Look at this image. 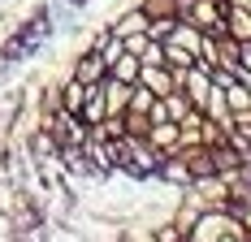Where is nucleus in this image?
<instances>
[{
	"label": "nucleus",
	"mask_w": 251,
	"mask_h": 242,
	"mask_svg": "<svg viewBox=\"0 0 251 242\" xmlns=\"http://www.w3.org/2000/svg\"><path fill=\"white\" fill-rule=\"evenodd\" d=\"M186 242H247V229L234 208H203L186 229Z\"/></svg>",
	"instance_id": "1"
},
{
	"label": "nucleus",
	"mask_w": 251,
	"mask_h": 242,
	"mask_svg": "<svg viewBox=\"0 0 251 242\" xmlns=\"http://www.w3.org/2000/svg\"><path fill=\"white\" fill-rule=\"evenodd\" d=\"M82 156H87V165H91V173H96V182H113V177H117V143H113V139L87 134Z\"/></svg>",
	"instance_id": "2"
},
{
	"label": "nucleus",
	"mask_w": 251,
	"mask_h": 242,
	"mask_svg": "<svg viewBox=\"0 0 251 242\" xmlns=\"http://www.w3.org/2000/svg\"><path fill=\"white\" fill-rule=\"evenodd\" d=\"M39 125H48L52 130V139L61 147H82L87 143V121L78 117V113H65V108H56V113H48V117H39Z\"/></svg>",
	"instance_id": "3"
},
{
	"label": "nucleus",
	"mask_w": 251,
	"mask_h": 242,
	"mask_svg": "<svg viewBox=\"0 0 251 242\" xmlns=\"http://www.w3.org/2000/svg\"><path fill=\"white\" fill-rule=\"evenodd\" d=\"M70 78H78V82H87V87H96V82H104V61H100V52H91V48H82L78 56H70Z\"/></svg>",
	"instance_id": "4"
},
{
	"label": "nucleus",
	"mask_w": 251,
	"mask_h": 242,
	"mask_svg": "<svg viewBox=\"0 0 251 242\" xmlns=\"http://www.w3.org/2000/svg\"><path fill=\"white\" fill-rule=\"evenodd\" d=\"M139 82L148 87L151 96H169L177 87V73L169 70V65H139Z\"/></svg>",
	"instance_id": "5"
},
{
	"label": "nucleus",
	"mask_w": 251,
	"mask_h": 242,
	"mask_svg": "<svg viewBox=\"0 0 251 242\" xmlns=\"http://www.w3.org/2000/svg\"><path fill=\"white\" fill-rule=\"evenodd\" d=\"M108 30H113L117 39H126V35H143V30H148V13H143L139 4H130V9H122V13L108 22Z\"/></svg>",
	"instance_id": "6"
},
{
	"label": "nucleus",
	"mask_w": 251,
	"mask_h": 242,
	"mask_svg": "<svg viewBox=\"0 0 251 242\" xmlns=\"http://www.w3.org/2000/svg\"><path fill=\"white\" fill-rule=\"evenodd\" d=\"M143 139H148L160 156H169V151H177V121H151Z\"/></svg>",
	"instance_id": "7"
},
{
	"label": "nucleus",
	"mask_w": 251,
	"mask_h": 242,
	"mask_svg": "<svg viewBox=\"0 0 251 242\" xmlns=\"http://www.w3.org/2000/svg\"><path fill=\"white\" fill-rule=\"evenodd\" d=\"M160 44H165V65H169L174 73H182V70H191V65H195V52L182 48L177 39H160Z\"/></svg>",
	"instance_id": "8"
},
{
	"label": "nucleus",
	"mask_w": 251,
	"mask_h": 242,
	"mask_svg": "<svg viewBox=\"0 0 251 242\" xmlns=\"http://www.w3.org/2000/svg\"><path fill=\"white\" fill-rule=\"evenodd\" d=\"M108 78H117V82H139V56H134V52H122V56L108 65Z\"/></svg>",
	"instance_id": "9"
},
{
	"label": "nucleus",
	"mask_w": 251,
	"mask_h": 242,
	"mask_svg": "<svg viewBox=\"0 0 251 242\" xmlns=\"http://www.w3.org/2000/svg\"><path fill=\"white\" fill-rule=\"evenodd\" d=\"M160 104H165V113H169V121H182V117H186V113H191V99L182 96L177 87H174V91H169V96H160Z\"/></svg>",
	"instance_id": "10"
},
{
	"label": "nucleus",
	"mask_w": 251,
	"mask_h": 242,
	"mask_svg": "<svg viewBox=\"0 0 251 242\" xmlns=\"http://www.w3.org/2000/svg\"><path fill=\"white\" fill-rule=\"evenodd\" d=\"M139 65H165V44L160 39H148L143 52H139Z\"/></svg>",
	"instance_id": "11"
},
{
	"label": "nucleus",
	"mask_w": 251,
	"mask_h": 242,
	"mask_svg": "<svg viewBox=\"0 0 251 242\" xmlns=\"http://www.w3.org/2000/svg\"><path fill=\"white\" fill-rule=\"evenodd\" d=\"M139 9H143L148 18H177V13H174V0H139Z\"/></svg>",
	"instance_id": "12"
},
{
	"label": "nucleus",
	"mask_w": 251,
	"mask_h": 242,
	"mask_svg": "<svg viewBox=\"0 0 251 242\" xmlns=\"http://www.w3.org/2000/svg\"><path fill=\"white\" fill-rule=\"evenodd\" d=\"M9 78H13V61H0V91L9 87Z\"/></svg>",
	"instance_id": "13"
},
{
	"label": "nucleus",
	"mask_w": 251,
	"mask_h": 242,
	"mask_svg": "<svg viewBox=\"0 0 251 242\" xmlns=\"http://www.w3.org/2000/svg\"><path fill=\"white\" fill-rule=\"evenodd\" d=\"M238 217H243V229H247V242H251V203H247V208H238Z\"/></svg>",
	"instance_id": "14"
},
{
	"label": "nucleus",
	"mask_w": 251,
	"mask_h": 242,
	"mask_svg": "<svg viewBox=\"0 0 251 242\" xmlns=\"http://www.w3.org/2000/svg\"><path fill=\"white\" fill-rule=\"evenodd\" d=\"M56 4H70V9H78V13H82V9H87L91 0H56Z\"/></svg>",
	"instance_id": "15"
}]
</instances>
